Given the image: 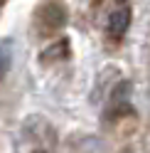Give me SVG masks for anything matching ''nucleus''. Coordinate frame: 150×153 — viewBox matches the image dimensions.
<instances>
[{
    "label": "nucleus",
    "instance_id": "nucleus-6",
    "mask_svg": "<svg viewBox=\"0 0 150 153\" xmlns=\"http://www.w3.org/2000/svg\"><path fill=\"white\" fill-rule=\"evenodd\" d=\"M35 153H49V151H35Z\"/></svg>",
    "mask_w": 150,
    "mask_h": 153
},
{
    "label": "nucleus",
    "instance_id": "nucleus-5",
    "mask_svg": "<svg viewBox=\"0 0 150 153\" xmlns=\"http://www.w3.org/2000/svg\"><path fill=\"white\" fill-rule=\"evenodd\" d=\"M10 64H12V45L7 40H3V42H0V79L7 74Z\"/></svg>",
    "mask_w": 150,
    "mask_h": 153
},
{
    "label": "nucleus",
    "instance_id": "nucleus-3",
    "mask_svg": "<svg viewBox=\"0 0 150 153\" xmlns=\"http://www.w3.org/2000/svg\"><path fill=\"white\" fill-rule=\"evenodd\" d=\"M128 27H130V7H128V3H121L108 15V37L121 40L128 32Z\"/></svg>",
    "mask_w": 150,
    "mask_h": 153
},
{
    "label": "nucleus",
    "instance_id": "nucleus-2",
    "mask_svg": "<svg viewBox=\"0 0 150 153\" xmlns=\"http://www.w3.org/2000/svg\"><path fill=\"white\" fill-rule=\"evenodd\" d=\"M25 133L35 141V151H49L54 146V141H57V136H54V131L52 126L47 123L42 116H32V119H27L25 123Z\"/></svg>",
    "mask_w": 150,
    "mask_h": 153
},
{
    "label": "nucleus",
    "instance_id": "nucleus-1",
    "mask_svg": "<svg viewBox=\"0 0 150 153\" xmlns=\"http://www.w3.org/2000/svg\"><path fill=\"white\" fill-rule=\"evenodd\" d=\"M64 22H67V13L59 3H44L35 13V27L40 35H54L64 27Z\"/></svg>",
    "mask_w": 150,
    "mask_h": 153
},
{
    "label": "nucleus",
    "instance_id": "nucleus-4",
    "mask_svg": "<svg viewBox=\"0 0 150 153\" xmlns=\"http://www.w3.org/2000/svg\"><path fill=\"white\" fill-rule=\"evenodd\" d=\"M42 64H57V62H67L69 59V40L62 37V40L52 42L49 47H44L42 54H40Z\"/></svg>",
    "mask_w": 150,
    "mask_h": 153
}]
</instances>
